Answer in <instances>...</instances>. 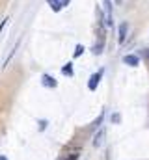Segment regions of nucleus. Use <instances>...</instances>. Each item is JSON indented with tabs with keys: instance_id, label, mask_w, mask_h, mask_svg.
<instances>
[{
	"instance_id": "f257e3e1",
	"label": "nucleus",
	"mask_w": 149,
	"mask_h": 160,
	"mask_svg": "<svg viewBox=\"0 0 149 160\" xmlns=\"http://www.w3.org/2000/svg\"><path fill=\"white\" fill-rule=\"evenodd\" d=\"M127 32H129V24H127V22H121L119 28H117V43H119V45L125 43V39H127Z\"/></svg>"
},
{
	"instance_id": "f03ea898",
	"label": "nucleus",
	"mask_w": 149,
	"mask_h": 160,
	"mask_svg": "<svg viewBox=\"0 0 149 160\" xmlns=\"http://www.w3.org/2000/svg\"><path fill=\"white\" fill-rule=\"evenodd\" d=\"M105 21H106V26H112V2L110 0H105Z\"/></svg>"
},
{
	"instance_id": "7ed1b4c3",
	"label": "nucleus",
	"mask_w": 149,
	"mask_h": 160,
	"mask_svg": "<svg viewBox=\"0 0 149 160\" xmlns=\"http://www.w3.org/2000/svg\"><path fill=\"white\" fill-rule=\"evenodd\" d=\"M103 77V71H99V73H95V75H91L90 77V82H88V88L93 91V89H97V84H99V80Z\"/></svg>"
},
{
	"instance_id": "20e7f679",
	"label": "nucleus",
	"mask_w": 149,
	"mask_h": 160,
	"mask_svg": "<svg viewBox=\"0 0 149 160\" xmlns=\"http://www.w3.org/2000/svg\"><path fill=\"white\" fill-rule=\"evenodd\" d=\"M123 63H127V65H131V67H136V65L140 63V58L134 56V54H127V56H123Z\"/></svg>"
},
{
	"instance_id": "39448f33",
	"label": "nucleus",
	"mask_w": 149,
	"mask_h": 160,
	"mask_svg": "<svg viewBox=\"0 0 149 160\" xmlns=\"http://www.w3.org/2000/svg\"><path fill=\"white\" fill-rule=\"evenodd\" d=\"M105 136H106V132H105V130H99V132H97V136H95V140H93V145H95V147H101V143H103Z\"/></svg>"
},
{
	"instance_id": "423d86ee",
	"label": "nucleus",
	"mask_w": 149,
	"mask_h": 160,
	"mask_svg": "<svg viewBox=\"0 0 149 160\" xmlns=\"http://www.w3.org/2000/svg\"><path fill=\"white\" fill-rule=\"evenodd\" d=\"M43 86H47V88H56V80L52 78V77H49V75H43Z\"/></svg>"
},
{
	"instance_id": "0eeeda50",
	"label": "nucleus",
	"mask_w": 149,
	"mask_h": 160,
	"mask_svg": "<svg viewBox=\"0 0 149 160\" xmlns=\"http://www.w3.org/2000/svg\"><path fill=\"white\" fill-rule=\"evenodd\" d=\"M49 2V6L54 9V11H60L62 9V4H60V0H47Z\"/></svg>"
},
{
	"instance_id": "6e6552de",
	"label": "nucleus",
	"mask_w": 149,
	"mask_h": 160,
	"mask_svg": "<svg viewBox=\"0 0 149 160\" xmlns=\"http://www.w3.org/2000/svg\"><path fill=\"white\" fill-rule=\"evenodd\" d=\"M62 73L67 75V77H71V75H73V63H65L64 69H62Z\"/></svg>"
},
{
	"instance_id": "1a4fd4ad",
	"label": "nucleus",
	"mask_w": 149,
	"mask_h": 160,
	"mask_svg": "<svg viewBox=\"0 0 149 160\" xmlns=\"http://www.w3.org/2000/svg\"><path fill=\"white\" fill-rule=\"evenodd\" d=\"M78 153H80V151H78V149H74L73 153H69V157H67L65 160H76V158H78Z\"/></svg>"
},
{
	"instance_id": "9d476101",
	"label": "nucleus",
	"mask_w": 149,
	"mask_h": 160,
	"mask_svg": "<svg viewBox=\"0 0 149 160\" xmlns=\"http://www.w3.org/2000/svg\"><path fill=\"white\" fill-rule=\"evenodd\" d=\"M82 52H84V47H82V45H78V47H76V50H74V58H78Z\"/></svg>"
},
{
	"instance_id": "9b49d317",
	"label": "nucleus",
	"mask_w": 149,
	"mask_h": 160,
	"mask_svg": "<svg viewBox=\"0 0 149 160\" xmlns=\"http://www.w3.org/2000/svg\"><path fill=\"white\" fill-rule=\"evenodd\" d=\"M119 121H121L119 114H114V116H112V123H119Z\"/></svg>"
},
{
	"instance_id": "f8f14e48",
	"label": "nucleus",
	"mask_w": 149,
	"mask_h": 160,
	"mask_svg": "<svg viewBox=\"0 0 149 160\" xmlns=\"http://www.w3.org/2000/svg\"><path fill=\"white\" fill-rule=\"evenodd\" d=\"M60 4H62V8H64V6H67V4H69V0H60Z\"/></svg>"
},
{
	"instance_id": "ddd939ff",
	"label": "nucleus",
	"mask_w": 149,
	"mask_h": 160,
	"mask_svg": "<svg viewBox=\"0 0 149 160\" xmlns=\"http://www.w3.org/2000/svg\"><path fill=\"white\" fill-rule=\"evenodd\" d=\"M146 58H147V60H149V48H147V50H146Z\"/></svg>"
},
{
	"instance_id": "4468645a",
	"label": "nucleus",
	"mask_w": 149,
	"mask_h": 160,
	"mask_svg": "<svg viewBox=\"0 0 149 160\" xmlns=\"http://www.w3.org/2000/svg\"><path fill=\"white\" fill-rule=\"evenodd\" d=\"M0 160H8V158H6V157H0Z\"/></svg>"
}]
</instances>
